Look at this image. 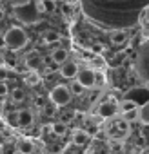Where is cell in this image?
<instances>
[{"instance_id": "6da1fadb", "label": "cell", "mask_w": 149, "mask_h": 154, "mask_svg": "<svg viewBox=\"0 0 149 154\" xmlns=\"http://www.w3.org/2000/svg\"><path fill=\"white\" fill-rule=\"evenodd\" d=\"M27 33L22 27H9L4 35V44L9 47V51H20L27 44Z\"/></svg>"}, {"instance_id": "7a4b0ae2", "label": "cell", "mask_w": 149, "mask_h": 154, "mask_svg": "<svg viewBox=\"0 0 149 154\" xmlns=\"http://www.w3.org/2000/svg\"><path fill=\"white\" fill-rule=\"evenodd\" d=\"M15 8V17L24 22V24H35L38 22V11H36V6L35 2H15L13 4Z\"/></svg>"}, {"instance_id": "3957f363", "label": "cell", "mask_w": 149, "mask_h": 154, "mask_svg": "<svg viewBox=\"0 0 149 154\" xmlns=\"http://www.w3.org/2000/svg\"><path fill=\"white\" fill-rule=\"evenodd\" d=\"M71 98H73V94H71V91H69L67 85H56V87H53V89L49 91V100H51L53 105H56V107L67 105V103L71 102Z\"/></svg>"}, {"instance_id": "277c9868", "label": "cell", "mask_w": 149, "mask_h": 154, "mask_svg": "<svg viewBox=\"0 0 149 154\" xmlns=\"http://www.w3.org/2000/svg\"><path fill=\"white\" fill-rule=\"evenodd\" d=\"M95 76H97V72H95L93 69H80V72H78V76H77V82H78L84 89L95 87Z\"/></svg>"}, {"instance_id": "5b68a950", "label": "cell", "mask_w": 149, "mask_h": 154, "mask_svg": "<svg viewBox=\"0 0 149 154\" xmlns=\"http://www.w3.org/2000/svg\"><path fill=\"white\" fill-rule=\"evenodd\" d=\"M60 76L62 78H77L78 76V72H80V69H78V65H77V62H73V60H67L64 65H60Z\"/></svg>"}, {"instance_id": "8992f818", "label": "cell", "mask_w": 149, "mask_h": 154, "mask_svg": "<svg viewBox=\"0 0 149 154\" xmlns=\"http://www.w3.org/2000/svg\"><path fill=\"white\" fill-rule=\"evenodd\" d=\"M116 114V105L113 102H104L98 105V116L100 118H113Z\"/></svg>"}, {"instance_id": "52a82bcc", "label": "cell", "mask_w": 149, "mask_h": 154, "mask_svg": "<svg viewBox=\"0 0 149 154\" xmlns=\"http://www.w3.org/2000/svg\"><path fill=\"white\" fill-rule=\"evenodd\" d=\"M15 147H17L18 154H33L35 152V143L31 140H27V138H20Z\"/></svg>"}, {"instance_id": "ba28073f", "label": "cell", "mask_w": 149, "mask_h": 154, "mask_svg": "<svg viewBox=\"0 0 149 154\" xmlns=\"http://www.w3.org/2000/svg\"><path fill=\"white\" fill-rule=\"evenodd\" d=\"M33 122H35V116L29 109L18 111V127H31Z\"/></svg>"}, {"instance_id": "9c48e42d", "label": "cell", "mask_w": 149, "mask_h": 154, "mask_svg": "<svg viewBox=\"0 0 149 154\" xmlns=\"http://www.w3.org/2000/svg\"><path fill=\"white\" fill-rule=\"evenodd\" d=\"M87 141H89V132H87V131L78 129V131H74V132H73V143H74V145L82 147V145H86Z\"/></svg>"}, {"instance_id": "30bf717a", "label": "cell", "mask_w": 149, "mask_h": 154, "mask_svg": "<svg viewBox=\"0 0 149 154\" xmlns=\"http://www.w3.org/2000/svg\"><path fill=\"white\" fill-rule=\"evenodd\" d=\"M51 56H53V60H55V63H56V65H64V63L67 62V49L56 47V49H53Z\"/></svg>"}, {"instance_id": "8fae6325", "label": "cell", "mask_w": 149, "mask_h": 154, "mask_svg": "<svg viewBox=\"0 0 149 154\" xmlns=\"http://www.w3.org/2000/svg\"><path fill=\"white\" fill-rule=\"evenodd\" d=\"M26 65L31 69V71H36L40 65H42V56H38L36 53H29L26 56Z\"/></svg>"}, {"instance_id": "7c38bea8", "label": "cell", "mask_w": 149, "mask_h": 154, "mask_svg": "<svg viewBox=\"0 0 149 154\" xmlns=\"http://www.w3.org/2000/svg\"><path fill=\"white\" fill-rule=\"evenodd\" d=\"M111 42H113L115 45L125 44V42H127V33H125V31H113V33H111Z\"/></svg>"}, {"instance_id": "4fadbf2b", "label": "cell", "mask_w": 149, "mask_h": 154, "mask_svg": "<svg viewBox=\"0 0 149 154\" xmlns=\"http://www.w3.org/2000/svg\"><path fill=\"white\" fill-rule=\"evenodd\" d=\"M9 96H11V100H13L15 103H22V102L26 100V93H24L20 87H15V89L9 93Z\"/></svg>"}, {"instance_id": "5bb4252c", "label": "cell", "mask_w": 149, "mask_h": 154, "mask_svg": "<svg viewBox=\"0 0 149 154\" xmlns=\"http://www.w3.org/2000/svg\"><path fill=\"white\" fill-rule=\"evenodd\" d=\"M51 131H53L55 136H64V134L67 132V125H65L64 122H55V123L51 125Z\"/></svg>"}, {"instance_id": "9a60e30c", "label": "cell", "mask_w": 149, "mask_h": 154, "mask_svg": "<svg viewBox=\"0 0 149 154\" xmlns=\"http://www.w3.org/2000/svg\"><path fill=\"white\" fill-rule=\"evenodd\" d=\"M35 6H36V11H38V13H46V11L55 9V4H53V2H44V0L35 2Z\"/></svg>"}, {"instance_id": "2e32d148", "label": "cell", "mask_w": 149, "mask_h": 154, "mask_svg": "<svg viewBox=\"0 0 149 154\" xmlns=\"http://www.w3.org/2000/svg\"><path fill=\"white\" fill-rule=\"evenodd\" d=\"M26 84H27V85H31V87L38 85V84H40V74H38L36 71H31V72L26 76Z\"/></svg>"}, {"instance_id": "e0dca14e", "label": "cell", "mask_w": 149, "mask_h": 154, "mask_svg": "<svg viewBox=\"0 0 149 154\" xmlns=\"http://www.w3.org/2000/svg\"><path fill=\"white\" fill-rule=\"evenodd\" d=\"M60 38H62V36H60L58 33H53V31H49V33L44 35V42H46V44H58Z\"/></svg>"}, {"instance_id": "ac0fdd59", "label": "cell", "mask_w": 149, "mask_h": 154, "mask_svg": "<svg viewBox=\"0 0 149 154\" xmlns=\"http://www.w3.org/2000/svg\"><path fill=\"white\" fill-rule=\"evenodd\" d=\"M140 118V109H135V111H129V112H124V116H122V120H125V122H135V120H138Z\"/></svg>"}, {"instance_id": "d6986e66", "label": "cell", "mask_w": 149, "mask_h": 154, "mask_svg": "<svg viewBox=\"0 0 149 154\" xmlns=\"http://www.w3.org/2000/svg\"><path fill=\"white\" fill-rule=\"evenodd\" d=\"M69 91H71V94H74V96H82L84 94V87L74 80L73 84H71V87H69Z\"/></svg>"}, {"instance_id": "ffe728a7", "label": "cell", "mask_w": 149, "mask_h": 154, "mask_svg": "<svg viewBox=\"0 0 149 154\" xmlns=\"http://www.w3.org/2000/svg\"><path fill=\"white\" fill-rule=\"evenodd\" d=\"M6 120L11 127H18V111L17 112H8L6 114Z\"/></svg>"}, {"instance_id": "44dd1931", "label": "cell", "mask_w": 149, "mask_h": 154, "mask_svg": "<svg viewBox=\"0 0 149 154\" xmlns=\"http://www.w3.org/2000/svg\"><path fill=\"white\" fill-rule=\"evenodd\" d=\"M135 109H138V105L135 102H131V100H127V102L122 103V112H129V111H135Z\"/></svg>"}, {"instance_id": "7402d4cb", "label": "cell", "mask_w": 149, "mask_h": 154, "mask_svg": "<svg viewBox=\"0 0 149 154\" xmlns=\"http://www.w3.org/2000/svg\"><path fill=\"white\" fill-rule=\"evenodd\" d=\"M116 129H118L120 132H125V134H127V132H129V122H125V120L120 118V120L116 122Z\"/></svg>"}, {"instance_id": "603a6c76", "label": "cell", "mask_w": 149, "mask_h": 154, "mask_svg": "<svg viewBox=\"0 0 149 154\" xmlns=\"http://www.w3.org/2000/svg\"><path fill=\"white\" fill-rule=\"evenodd\" d=\"M60 9H62V15L64 17H71V13H73V6L71 4H62Z\"/></svg>"}, {"instance_id": "cb8c5ba5", "label": "cell", "mask_w": 149, "mask_h": 154, "mask_svg": "<svg viewBox=\"0 0 149 154\" xmlns=\"http://www.w3.org/2000/svg\"><path fill=\"white\" fill-rule=\"evenodd\" d=\"M8 74H9L8 67H6V65H2V67H0V82H4V80L8 78Z\"/></svg>"}, {"instance_id": "d4e9b609", "label": "cell", "mask_w": 149, "mask_h": 154, "mask_svg": "<svg viewBox=\"0 0 149 154\" xmlns=\"http://www.w3.org/2000/svg\"><path fill=\"white\" fill-rule=\"evenodd\" d=\"M9 93V87L4 84V82H0V98H2V96H6Z\"/></svg>"}, {"instance_id": "484cf974", "label": "cell", "mask_w": 149, "mask_h": 154, "mask_svg": "<svg viewBox=\"0 0 149 154\" xmlns=\"http://www.w3.org/2000/svg\"><path fill=\"white\" fill-rule=\"evenodd\" d=\"M98 82V85H104V74H100V72H97V76H95V84Z\"/></svg>"}, {"instance_id": "4316f807", "label": "cell", "mask_w": 149, "mask_h": 154, "mask_svg": "<svg viewBox=\"0 0 149 154\" xmlns=\"http://www.w3.org/2000/svg\"><path fill=\"white\" fill-rule=\"evenodd\" d=\"M93 51H95V53H102V51H104V45H102V44H95V45H93Z\"/></svg>"}, {"instance_id": "83f0119b", "label": "cell", "mask_w": 149, "mask_h": 154, "mask_svg": "<svg viewBox=\"0 0 149 154\" xmlns=\"http://www.w3.org/2000/svg\"><path fill=\"white\" fill-rule=\"evenodd\" d=\"M4 143H6V134H4L2 131H0V147H2Z\"/></svg>"}, {"instance_id": "f1b7e54d", "label": "cell", "mask_w": 149, "mask_h": 154, "mask_svg": "<svg viewBox=\"0 0 149 154\" xmlns=\"http://www.w3.org/2000/svg\"><path fill=\"white\" fill-rule=\"evenodd\" d=\"M4 20V9H0V22Z\"/></svg>"}, {"instance_id": "f546056e", "label": "cell", "mask_w": 149, "mask_h": 154, "mask_svg": "<svg viewBox=\"0 0 149 154\" xmlns=\"http://www.w3.org/2000/svg\"><path fill=\"white\" fill-rule=\"evenodd\" d=\"M2 65H4V56L0 54V67H2Z\"/></svg>"}, {"instance_id": "4dcf8cb0", "label": "cell", "mask_w": 149, "mask_h": 154, "mask_svg": "<svg viewBox=\"0 0 149 154\" xmlns=\"http://www.w3.org/2000/svg\"><path fill=\"white\" fill-rule=\"evenodd\" d=\"M147 20H149V8H147Z\"/></svg>"}]
</instances>
